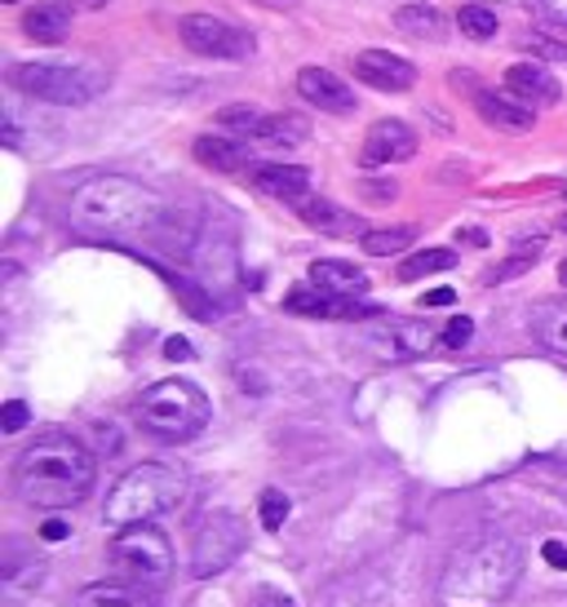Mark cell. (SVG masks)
<instances>
[{"mask_svg": "<svg viewBox=\"0 0 567 607\" xmlns=\"http://www.w3.org/2000/svg\"><path fill=\"white\" fill-rule=\"evenodd\" d=\"M14 488L36 510L76 505L94 488V452L67 430H45V435H36V444H28L19 452Z\"/></svg>", "mask_w": 567, "mask_h": 607, "instance_id": "obj_1", "label": "cell"}, {"mask_svg": "<svg viewBox=\"0 0 567 607\" xmlns=\"http://www.w3.org/2000/svg\"><path fill=\"white\" fill-rule=\"evenodd\" d=\"M67 217L85 235L125 239V235L151 231L164 217V200H160V191H151L125 173H98L72 191Z\"/></svg>", "mask_w": 567, "mask_h": 607, "instance_id": "obj_2", "label": "cell"}, {"mask_svg": "<svg viewBox=\"0 0 567 607\" xmlns=\"http://www.w3.org/2000/svg\"><path fill=\"white\" fill-rule=\"evenodd\" d=\"M518 572H523V550L510 536H479L448 558L439 576V603L443 607H492L514 589Z\"/></svg>", "mask_w": 567, "mask_h": 607, "instance_id": "obj_3", "label": "cell"}, {"mask_svg": "<svg viewBox=\"0 0 567 607\" xmlns=\"http://www.w3.org/2000/svg\"><path fill=\"white\" fill-rule=\"evenodd\" d=\"M186 497V475L178 466H164V461H142L133 470H125L111 492H107V505H103V519L120 532V528H138V523H151L169 510H178Z\"/></svg>", "mask_w": 567, "mask_h": 607, "instance_id": "obj_4", "label": "cell"}, {"mask_svg": "<svg viewBox=\"0 0 567 607\" xmlns=\"http://www.w3.org/2000/svg\"><path fill=\"white\" fill-rule=\"evenodd\" d=\"M208 417H213L208 395L195 382H182V377L156 382L138 400V426L151 439H160V444H186V439H195L208 426Z\"/></svg>", "mask_w": 567, "mask_h": 607, "instance_id": "obj_5", "label": "cell"}, {"mask_svg": "<svg viewBox=\"0 0 567 607\" xmlns=\"http://www.w3.org/2000/svg\"><path fill=\"white\" fill-rule=\"evenodd\" d=\"M107 558L111 567L120 572V581H133V585H164L173 576V545L160 528L151 523H138V528H120L107 545Z\"/></svg>", "mask_w": 567, "mask_h": 607, "instance_id": "obj_6", "label": "cell"}, {"mask_svg": "<svg viewBox=\"0 0 567 607\" xmlns=\"http://www.w3.org/2000/svg\"><path fill=\"white\" fill-rule=\"evenodd\" d=\"M10 81L19 94L58 103V107H81L103 94V81L89 67H67V63H19L10 72Z\"/></svg>", "mask_w": 567, "mask_h": 607, "instance_id": "obj_7", "label": "cell"}, {"mask_svg": "<svg viewBox=\"0 0 567 607\" xmlns=\"http://www.w3.org/2000/svg\"><path fill=\"white\" fill-rule=\"evenodd\" d=\"M244 550V523L231 514V510H213L200 519L195 528V545H191V572L204 581V576H217L226 572Z\"/></svg>", "mask_w": 567, "mask_h": 607, "instance_id": "obj_8", "label": "cell"}, {"mask_svg": "<svg viewBox=\"0 0 567 607\" xmlns=\"http://www.w3.org/2000/svg\"><path fill=\"white\" fill-rule=\"evenodd\" d=\"M217 125L244 142H266V147H298L311 134V125L302 116H289V111L275 116V111H257V107H222Z\"/></svg>", "mask_w": 567, "mask_h": 607, "instance_id": "obj_9", "label": "cell"}, {"mask_svg": "<svg viewBox=\"0 0 567 607\" xmlns=\"http://www.w3.org/2000/svg\"><path fill=\"white\" fill-rule=\"evenodd\" d=\"M178 36H182V45H186L191 54H200V58L239 63V58L253 54V36L239 32L235 23L217 19V14H186V19L178 23Z\"/></svg>", "mask_w": 567, "mask_h": 607, "instance_id": "obj_10", "label": "cell"}, {"mask_svg": "<svg viewBox=\"0 0 567 607\" xmlns=\"http://www.w3.org/2000/svg\"><path fill=\"white\" fill-rule=\"evenodd\" d=\"M355 76L382 94H408L417 85V67L391 50H364L355 54Z\"/></svg>", "mask_w": 567, "mask_h": 607, "instance_id": "obj_11", "label": "cell"}, {"mask_svg": "<svg viewBox=\"0 0 567 607\" xmlns=\"http://www.w3.org/2000/svg\"><path fill=\"white\" fill-rule=\"evenodd\" d=\"M298 94L311 107L329 111V116H351L355 111V89L342 76H333L329 67H302L298 72Z\"/></svg>", "mask_w": 567, "mask_h": 607, "instance_id": "obj_12", "label": "cell"}, {"mask_svg": "<svg viewBox=\"0 0 567 607\" xmlns=\"http://www.w3.org/2000/svg\"><path fill=\"white\" fill-rule=\"evenodd\" d=\"M417 156V134L404 125V120H377L373 129H368V138H364V151H360V160L368 164V169H377V164H399V160H413Z\"/></svg>", "mask_w": 567, "mask_h": 607, "instance_id": "obj_13", "label": "cell"}, {"mask_svg": "<svg viewBox=\"0 0 567 607\" xmlns=\"http://www.w3.org/2000/svg\"><path fill=\"white\" fill-rule=\"evenodd\" d=\"M368 342H373L377 355H386V360H417V355H426V351L435 347V333H430V324H417V320H391V324L377 329Z\"/></svg>", "mask_w": 567, "mask_h": 607, "instance_id": "obj_14", "label": "cell"}, {"mask_svg": "<svg viewBox=\"0 0 567 607\" xmlns=\"http://www.w3.org/2000/svg\"><path fill=\"white\" fill-rule=\"evenodd\" d=\"M505 94H514L518 103H527L536 111V107L558 103V81H549V72L536 67V63H514L505 72Z\"/></svg>", "mask_w": 567, "mask_h": 607, "instance_id": "obj_15", "label": "cell"}, {"mask_svg": "<svg viewBox=\"0 0 567 607\" xmlns=\"http://www.w3.org/2000/svg\"><path fill=\"white\" fill-rule=\"evenodd\" d=\"M474 107L479 116L492 125V129H505V134H527L536 125V111L527 103H518L514 94H474Z\"/></svg>", "mask_w": 567, "mask_h": 607, "instance_id": "obj_16", "label": "cell"}, {"mask_svg": "<svg viewBox=\"0 0 567 607\" xmlns=\"http://www.w3.org/2000/svg\"><path fill=\"white\" fill-rule=\"evenodd\" d=\"M72 607H160V603H156V594H151L147 585H133V581H98V585H85Z\"/></svg>", "mask_w": 567, "mask_h": 607, "instance_id": "obj_17", "label": "cell"}, {"mask_svg": "<svg viewBox=\"0 0 567 607\" xmlns=\"http://www.w3.org/2000/svg\"><path fill=\"white\" fill-rule=\"evenodd\" d=\"M311 288L329 292V297H342V301H355L368 292V275L351 262H315L311 266Z\"/></svg>", "mask_w": 567, "mask_h": 607, "instance_id": "obj_18", "label": "cell"}, {"mask_svg": "<svg viewBox=\"0 0 567 607\" xmlns=\"http://www.w3.org/2000/svg\"><path fill=\"white\" fill-rule=\"evenodd\" d=\"M253 187L275 195V200H307V187H311V173L298 169V164H257L253 169Z\"/></svg>", "mask_w": 567, "mask_h": 607, "instance_id": "obj_19", "label": "cell"}, {"mask_svg": "<svg viewBox=\"0 0 567 607\" xmlns=\"http://www.w3.org/2000/svg\"><path fill=\"white\" fill-rule=\"evenodd\" d=\"M195 160L213 173H239V169H248V142L204 134V138H195Z\"/></svg>", "mask_w": 567, "mask_h": 607, "instance_id": "obj_20", "label": "cell"}, {"mask_svg": "<svg viewBox=\"0 0 567 607\" xmlns=\"http://www.w3.org/2000/svg\"><path fill=\"white\" fill-rule=\"evenodd\" d=\"M23 32L36 45H63L67 32H72V10L67 6H36V10L23 14Z\"/></svg>", "mask_w": 567, "mask_h": 607, "instance_id": "obj_21", "label": "cell"}, {"mask_svg": "<svg viewBox=\"0 0 567 607\" xmlns=\"http://www.w3.org/2000/svg\"><path fill=\"white\" fill-rule=\"evenodd\" d=\"M532 324H536V338H541L549 351L567 355V297H558V301H541L536 316H532Z\"/></svg>", "mask_w": 567, "mask_h": 607, "instance_id": "obj_22", "label": "cell"}, {"mask_svg": "<svg viewBox=\"0 0 567 607\" xmlns=\"http://www.w3.org/2000/svg\"><path fill=\"white\" fill-rule=\"evenodd\" d=\"M395 28L404 36H413V41H439L443 36V19H439L435 6H404L395 14Z\"/></svg>", "mask_w": 567, "mask_h": 607, "instance_id": "obj_23", "label": "cell"}, {"mask_svg": "<svg viewBox=\"0 0 567 607\" xmlns=\"http://www.w3.org/2000/svg\"><path fill=\"white\" fill-rule=\"evenodd\" d=\"M298 213H302V222H307V226L329 231V235H342V231H351V226H355V217H351L346 209H338L333 200H298Z\"/></svg>", "mask_w": 567, "mask_h": 607, "instance_id": "obj_24", "label": "cell"}, {"mask_svg": "<svg viewBox=\"0 0 567 607\" xmlns=\"http://www.w3.org/2000/svg\"><path fill=\"white\" fill-rule=\"evenodd\" d=\"M413 239H417V231H413V226L368 231V235H364V253H368V257H395V253H404Z\"/></svg>", "mask_w": 567, "mask_h": 607, "instance_id": "obj_25", "label": "cell"}, {"mask_svg": "<svg viewBox=\"0 0 567 607\" xmlns=\"http://www.w3.org/2000/svg\"><path fill=\"white\" fill-rule=\"evenodd\" d=\"M448 266H457L452 248H426V253L399 262V279H421V275H435V270H448Z\"/></svg>", "mask_w": 567, "mask_h": 607, "instance_id": "obj_26", "label": "cell"}, {"mask_svg": "<svg viewBox=\"0 0 567 607\" xmlns=\"http://www.w3.org/2000/svg\"><path fill=\"white\" fill-rule=\"evenodd\" d=\"M457 28H461L470 41H492V36H496V10L461 6V10H457Z\"/></svg>", "mask_w": 567, "mask_h": 607, "instance_id": "obj_27", "label": "cell"}, {"mask_svg": "<svg viewBox=\"0 0 567 607\" xmlns=\"http://www.w3.org/2000/svg\"><path fill=\"white\" fill-rule=\"evenodd\" d=\"M284 519H289V497L284 492H275V488H266L261 492V528H284Z\"/></svg>", "mask_w": 567, "mask_h": 607, "instance_id": "obj_28", "label": "cell"}, {"mask_svg": "<svg viewBox=\"0 0 567 607\" xmlns=\"http://www.w3.org/2000/svg\"><path fill=\"white\" fill-rule=\"evenodd\" d=\"M28 422H32V413H28L23 400H10L6 408H0V430H6V435H19Z\"/></svg>", "mask_w": 567, "mask_h": 607, "instance_id": "obj_29", "label": "cell"}, {"mask_svg": "<svg viewBox=\"0 0 567 607\" xmlns=\"http://www.w3.org/2000/svg\"><path fill=\"white\" fill-rule=\"evenodd\" d=\"M532 54H541V58H549V63H567V45H558V41H549V36H541V32H532L527 41H523Z\"/></svg>", "mask_w": 567, "mask_h": 607, "instance_id": "obj_30", "label": "cell"}, {"mask_svg": "<svg viewBox=\"0 0 567 607\" xmlns=\"http://www.w3.org/2000/svg\"><path fill=\"white\" fill-rule=\"evenodd\" d=\"M470 338H474V324H470L466 316H457V320H452V324L443 329V338H439V342H443L448 351H461V347H466Z\"/></svg>", "mask_w": 567, "mask_h": 607, "instance_id": "obj_31", "label": "cell"}, {"mask_svg": "<svg viewBox=\"0 0 567 607\" xmlns=\"http://www.w3.org/2000/svg\"><path fill=\"white\" fill-rule=\"evenodd\" d=\"M248 607H298L289 594H279V589H266V594H257Z\"/></svg>", "mask_w": 567, "mask_h": 607, "instance_id": "obj_32", "label": "cell"}, {"mask_svg": "<svg viewBox=\"0 0 567 607\" xmlns=\"http://www.w3.org/2000/svg\"><path fill=\"white\" fill-rule=\"evenodd\" d=\"M541 14L558 28H567V0H541Z\"/></svg>", "mask_w": 567, "mask_h": 607, "instance_id": "obj_33", "label": "cell"}, {"mask_svg": "<svg viewBox=\"0 0 567 607\" xmlns=\"http://www.w3.org/2000/svg\"><path fill=\"white\" fill-rule=\"evenodd\" d=\"M541 554H545L549 567H567V545H563V541H545Z\"/></svg>", "mask_w": 567, "mask_h": 607, "instance_id": "obj_34", "label": "cell"}, {"mask_svg": "<svg viewBox=\"0 0 567 607\" xmlns=\"http://www.w3.org/2000/svg\"><path fill=\"white\" fill-rule=\"evenodd\" d=\"M452 301H457L452 288H430V292L421 297V307H452Z\"/></svg>", "mask_w": 567, "mask_h": 607, "instance_id": "obj_35", "label": "cell"}, {"mask_svg": "<svg viewBox=\"0 0 567 607\" xmlns=\"http://www.w3.org/2000/svg\"><path fill=\"white\" fill-rule=\"evenodd\" d=\"M164 355H169V360H191V347H186L182 338H169V342H164Z\"/></svg>", "mask_w": 567, "mask_h": 607, "instance_id": "obj_36", "label": "cell"}, {"mask_svg": "<svg viewBox=\"0 0 567 607\" xmlns=\"http://www.w3.org/2000/svg\"><path fill=\"white\" fill-rule=\"evenodd\" d=\"M41 536H45V541H63V536H67V523H58V519H54V523H45V528H41Z\"/></svg>", "mask_w": 567, "mask_h": 607, "instance_id": "obj_37", "label": "cell"}, {"mask_svg": "<svg viewBox=\"0 0 567 607\" xmlns=\"http://www.w3.org/2000/svg\"><path fill=\"white\" fill-rule=\"evenodd\" d=\"M63 6H72V10H103L107 0H63Z\"/></svg>", "mask_w": 567, "mask_h": 607, "instance_id": "obj_38", "label": "cell"}, {"mask_svg": "<svg viewBox=\"0 0 567 607\" xmlns=\"http://www.w3.org/2000/svg\"><path fill=\"white\" fill-rule=\"evenodd\" d=\"M261 6H270V10H293L298 0H261Z\"/></svg>", "mask_w": 567, "mask_h": 607, "instance_id": "obj_39", "label": "cell"}, {"mask_svg": "<svg viewBox=\"0 0 567 607\" xmlns=\"http://www.w3.org/2000/svg\"><path fill=\"white\" fill-rule=\"evenodd\" d=\"M558 279H563V288H567V262H563V266H558Z\"/></svg>", "mask_w": 567, "mask_h": 607, "instance_id": "obj_40", "label": "cell"}, {"mask_svg": "<svg viewBox=\"0 0 567 607\" xmlns=\"http://www.w3.org/2000/svg\"><path fill=\"white\" fill-rule=\"evenodd\" d=\"M558 226H563V231H567V213H563V217H558Z\"/></svg>", "mask_w": 567, "mask_h": 607, "instance_id": "obj_41", "label": "cell"}, {"mask_svg": "<svg viewBox=\"0 0 567 607\" xmlns=\"http://www.w3.org/2000/svg\"><path fill=\"white\" fill-rule=\"evenodd\" d=\"M0 6H14V0H0Z\"/></svg>", "mask_w": 567, "mask_h": 607, "instance_id": "obj_42", "label": "cell"}]
</instances>
